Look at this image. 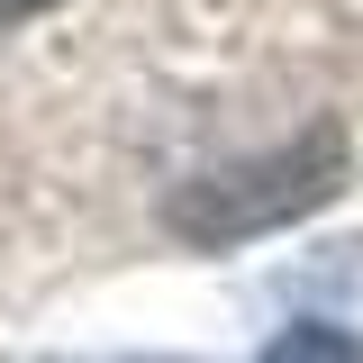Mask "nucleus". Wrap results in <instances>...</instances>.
<instances>
[{"label": "nucleus", "mask_w": 363, "mask_h": 363, "mask_svg": "<svg viewBox=\"0 0 363 363\" xmlns=\"http://www.w3.org/2000/svg\"><path fill=\"white\" fill-rule=\"evenodd\" d=\"M345 182V136L318 128V136H291L281 155H255V164H227V173H200L164 200L173 236L191 245H236V236H264V227H291L309 218L318 200H336Z\"/></svg>", "instance_id": "f257e3e1"}, {"label": "nucleus", "mask_w": 363, "mask_h": 363, "mask_svg": "<svg viewBox=\"0 0 363 363\" xmlns=\"http://www.w3.org/2000/svg\"><path fill=\"white\" fill-rule=\"evenodd\" d=\"M255 363H363V345L345 336V327H281Z\"/></svg>", "instance_id": "f03ea898"}, {"label": "nucleus", "mask_w": 363, "mask_h": 363, "mask_svg": "<svg viewBox=\"0 0 363 363\" xmlns=\"http://www.w3.org/2000/svg\"><path fill=\"white\" fill-rule=\"evenodd\" d=\"M37 9H55V0H0V28L9 18H37Z\"/></svg>", "instance_id": "7ed1b4c3"}]
</instances>
